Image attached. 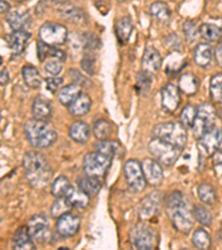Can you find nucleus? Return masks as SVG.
Segmentation results:
<instances>
[{
	"mask_svg": "<svg viewBox=\"0 0 222 250\" xmlns=\"http://www.w3.org/2000/svg\"><path fill=\"white\" fill-rule=\"evenodd\" d=\"M165 210L168 217L178 231L189 233L193 226V213L189 208L187 199L180 191L169 193L165 199Z\"/></svg>",
	"mask_w": 222,
	"mask_h": 250,
	"instance_id": "nucleus-1",
	"label": "nucleus"
},
{
	"mask_svg": "<svg viewBox=\"0 0 222 250\" xmlns=\"http://www.w3.org/2000/svg\"><path fill=\"white\" fill-rule=\"evenodd\" d=\"M26 179L36 189L46 187L51 179V167L46 157L36 151H29L22 160Z\"/></svg>",
	"mask_w": 222,
	"mask_h": 250,
	"instance_id": "nucleus-2",
	"label": "nucleus"
},
{
	"mask_svg": "<svg viewBox=\"0 0 222 250\" xmlns=\"http://www.w3.org/2000/svg\"><path fill=\"white\" fill-rule=\"evenodd\" d=\"M26 138L32 147L44 149L52 146L57 140V131L48 122L30 119L23 127Z\"/></svg>",
	"mask_w": 222,
	"mask_h": 250,
	"instance_id": "nucleus-3",
	"label": "nucleus"
},
{
	"mask_svg": "<svg viewBox=\"0 0 222 250\" xmlns=\"http://www.w3.org/2000/svg\"><path fill=\"white\" fill-rule=\"evenodd\" d=\"M153 138H158L171 144L178 148L183 149L187 144V130L181 123L167 122L156 125L152 129Z\"/></svg>",
	"mask_w": 222,
	"mask_h": 250,
	"instance_id": "nucleus-4",
	"label": "nucleus"
},
{
	"mask_svg": "<svg viewBox=\"0 0 222 250\" xmlns=\"http://www.w3.org/2000/svg\"><path fill=\"white\" fill-rule=\"evenodd\" d=\"M148 148L153 158L164 166H171L175 164L182 151L181 148H178L158 138H153L149 143Z\"/></svg>",
	"mask_w": 222,
	"mask_h": 250,
	"instance_id": "nucleus-5",
	"label": "nucleus"
},
{
	"mask_svg": "<svg viewBox=\"0 0 222 250\" xmlns=\"http://www.w3.org/2000/svg\"><path fill=\"white\" fill-rule=\"evenodd\" d=\"M130 239L137 250H153L156 245V231L150 225L138 223L131 229Z\"/></svg>",
	"mask_w": 222,
	"mask_h": 250,
	"instance_id": "nucleus-6",
	"label": "nucleus"
},
{
	"mask_svg": "<svg viewBox=\"0 0 222 250\" xmlns=\"http://www.w3.org/2000/svg\"><path fill=\"white\" fill-rule=\"evenodd\" d=\"M111 160V158L100 154L98 151L89 152L83 158V171L87 176L101 178L106 175L109 167H110Z\"/></svg>",
	"mask_w": 222,
	"mask_h": 250,
	"instance_id": "nucleus-7",
	"label": "nucleus"
},
{
	"mask_svg": "<svg viewBox=\"0 0 222 250\" xmlns=\"http://www.w3.org/2000/svg\"><path fill=\"white\" fill-rule=\"evenodd\" d=\"M40 42L49 46H60L67 42L68 30L61 23L57 22H44L39 29Z\"/></svg>",
	"mask_w": 222,
	"mask_h": 250,
	"instance_id": "nucleus-8",
	"label": "nucleus"
},
{
	"mask_svg": "<svg viewBox=\"0 0 222 250\" xmlns=\"http://www.w3.org/2000/svg\"><path fill=\"white\" fill-rule=\"evenodd\" d=\"M216 110L211 104L204 103L198 108V114L192 130L198 138H201L205 131L215 126Z\"/></svg>",
	"mask_w": 222,
	"mask_h": 250,
	"instance_id": "nucleus-9",
	"label": "nucleus"
},
{
	"mask_svg": "<svg viewBox=\"0 0 222 250\" xmlns=\"http://www.w3.org/2000/svg\"><path fill=\"white\" fill-rule=\"evenodd\" d=\"M27 229L32 240L37 241L39 244H44L50 240L51 231L49 220L43 213H39V215L32 217L28 221Z\"/></svg>",
	"mask_w": 222,
	"mask_h": 250,
	"instance_id": "nucleus-10",
	"label": "nucleus"
},
{
	"mask_svg": "<svg viewBox=\"0 0 222 250\" xmlns=\"http://www.w3.org/2000/svg\"><path fill=\"white\" fill-rule=\"evenodd\" d=\"M124 177H126V181L128 186L130 187L133 191H142L144 187H146V178H144L142 167L139 161L135 159L128 160L124 164L123 167Z\"/></svg>",
	"mask_w": 222,
	"mask_h": 250,
	"instance_id": "nucleus-11",
	"label": "nucleus"
},
{
	"mask_svg": "<svg viewBox=\"0 0 222 250\" xmlns=\"http://www.w3.org/2000/svg\"><path fill=\"white\" fill-rule=\"evenodd\" d=\"M162 204V195L160 191H153L138 204V216L141 220H149L157 216Z\"/></svg>",
	"mask_w": 222,
	"mask_h": 250,
	"instance_id": "nucleus-12",
	"label": "nucleus"
},
{
	"mask_svg": "<svg viewBox=\"0 0 222 250\" xmlns=\"http://www.w3.org/2000/svg\"><path fill=\"white\" fill-rule=\"evenodd\" d=\"M146 181L153 187L159 186L163 180V170L161 165L156 159L147 158L141 163Z\"/></svg>",
	"mask_w": 222,
	"mask_h": 250,
	"instance_id": "nucleus-13",
	"label": "nucleus"
},
{
	"mask_svg": "<svg viewBox=\"0 0 222 250\" xmlns=\"http://www.w3.org/2000/svg\"><path fill=\"white\" fill-rule=\"evenodd\" d=\"M181 102L180 90L172 83H168L161 89V104L167 112H175Z\"/></svg>",
	"mask_w": 222,
	"mask_h": 250,
	"instance_id": "nucleus-14",
	"label": "nucleus"
},
{
	"mask_svg": "<svg viewBox=\"0 0 222 250\" xmlns=\"http://www.w3.org/2000/svg\"><path fill=\"white\" fill-rule=\"evenodd\" d=\"M80 227V219L78 216L74 213L68 212L58 218L57 224H56V229L59 235L63 237H72L76 235L79 230Z\"/></svg>",
	"mask_w": 222,
	"mask_h": 250,
	"instance_id": "nucleus-15",
	"label": "nucleus"
},
{
	"mask_svg": "<svg viewBox=\"0 0 222 250\" xmlns=\"http://www.w3.org/2000/svg\"><path fill=\"white\" fill-rule=\"evenodd\" d=\"M199 143L205 152L213 155L218 151V148L222 143V130L216 126L211 127L204 132L201 138H199Z\"/></svg>",
	"mask_w": 222,
	"mask_h": 250,
	"instance_id": "nucleus-16",
	"label": "nucleus"
},
{
	"mask_svg": "<svg viewBox=\"0 0 222 250\" xmlns=\"http://www.w3.org/2000/svg\"><path fill=\"white\" fill-rule=\"evenodd\" d=\"M162 64L160 52L153 47H148L144 50L142 57V70L149 72V74L155 75L159 71Z\"/></svg>",
	"mask_w": 222,
	"mask_h": 250,
	"instance_id": "nucleus-17",
	"label": "nucleus"
},
{
	"mask_svg": "<svg viewBox=\"0 0 222 250\" xmlns=\"http://www.w3.org/2000/svg\"><path fill=\"white\" fill-rule=\"evenodd\" d=\"M32 115L34 119L41 120V122H48L51 118L52 108L51 104L43 96H37L32 103Z\"/></svg>",
	"mask_w": 222,
	"mask_h": 250,
	"instance_id": "nucleus-18",
	"label": "nucleus"
},
{
	"mask_svg": "<svg viewBox=\"0 0 222 250\" xmlns=\"http://www.w3.org/2000/svg\"><path fill=\"white\" fill-rule=\"evenodd\" d=\"M7 22L13 31L25 30L31 22L30 14L26 10H13L7 15Z\"/></svg>",
	"mask_w": 222,
	"mask_h": 250,
	"instance_id": "nucleus-19",
	"label": "nucleus"
},
{
	"mask_svg": "<svg viewBox=\"0 0 222 250\" xmlns=\"http://www.w3.org/2000/svg\"><path fill=\"white\" fill-rule=\"evenodd\" d=\"M37 55L40 62H44L46 59L57 60V62H63L67 58L66 52L58 49V48L47 45L42 42H37Z\"/></svg>",
	"mask_w": 222,
	"mask_h": 250,
	"instance_id": "nucleus-20",
	"label": "nucleus"
},
{
	"mask_svg": "<svg viewBox=\"0 0 222 250\" xmlns=\"http://www.w3.org/2000/svg\"><path fill=\"white\" fill-rule=\"evenodd\" d=\"M30 38L31 34L26 30L13 31L9 36H8V46H9L14 54L19 55L25 50V48Z\"/></svg>",
	"mask_w": 222,
	"mask_h": 250,
	"instance_id": "nucleus-21",
	"label": "nucleus"
},
{
	"mask_svg": "<svg viewBox=\"0 0 222 250\" xmlns=\"http://www.w3.org/2000/svg\"><path fill=\"white\" fill-rule=\"evenodd\" d=\"M58 13L64 20H68V21L74 23H82L86 20V18H84L86 15H84L82 9L71 5V3H61L58 7Z\"/></svg>",
	"mask_w": 222,
	"mask_h": 250,
	"instance_id": "nucleus-22",
	"label": "nucleus"
},
{
	"mask_svg": "<svg viewBox=\"0 0 222 250\" xmlns=\"http://www.w3.org/2000/svg\"><path fill=\"white\" fill-rule=\"evenodd\" d=\"M13 250H36L34 240L28 232L27 227H20L13 238Z\"/></svg>",
	"mask_w": 222,
	"mask_h": 250,
	"instance_id": "nucleus-23",
	"label": "nucleus"
},
{
	"mask_svg": "<svg viewBox=\"0 0 222 250\" xmlns=\"http://www.w3.org/2000/svg\"><path fill=\"white\" fill-rule=\"evenodd\" d=\"M80 95H81V87L77 83H71L62 87L58 91V99L63 106L69 107Z\"/></svg>",
	"mask_w": 222,
	"mask_h": 250,
	"instance_id": "nucleus-24",
	"label": "nucleus"
},
{
	"mask_svg": "<svg viewBox=\"0 0 222 250\" xmlns=\"http://www.w3.org/2000/svg\"><path fill=\"white\" fill-rule=\"evenodd\" d=\"M91 107V99L87 94H81L72 103L68 110L70 114L75 117H81L88 114Z\"/></svg>",
	"mask_w": 222,
	"mask_h": 250,
	"instance_id": "nucleus-25",
	"label": "nucleus"
},
{
	"mask_svg": "<svg viewBox=\"0 0 222 250\" xmlns=\"http://www.w3.org/2000/svg\"><path fill=\"white\" fill-rule=\"evenodd\" d=\"M90 128L88 125L83 122H75L70 126L69 136L70 138L76 141V143L83 144L90 138Z\"/></svg>",
	"mask_w": 222,
	"mask_h": 250,
	"instance_id": "nucleus-26",
	"label": "nucleus"
},
{
	"mask_svg": "<svg viewBox=\"0 0 222 250\" xmlns=\"http://www.w3.org/2000/svg\"><path fill=\"white\" fill-rule=\"evenodd\" d=\"M116 35L117 38H118L119 42L122 43H127L130 39V36L132 34L133 30V25L131 19L129 17H123L121 18L120 20H118V22L116 23Z\"/></svg>",
	"mask_w": 222,
	"mask_h": 250,
	"instance_id": "nucleus-27",
	"label": "nucleus"
},
{
	"mask_svg": "<svg viewBox=\"0 0 222 250\" xmlns=\"http://www.w3.org/2000/svg\"><path fill=\"white\" fill-rule=\"evenodd\" d=\"M200 82L195 75L191 72L188 74H183L179 79V89L184 92L185 95L192 96L197 94L198 89H199Z\"/></svg>",
	"mask_w": 222,
	"mask_h": 250,
	"instance_id": "nucleus-28",
	"label": "nucleus"
},
{
	"mask_svg": "<svg viewBox=\"0 0 222 250\" xmlns=\"http://www.w3.org/2000/svg\"><path fill=\"white\" fill-rule=\"evenodd\" d=\"M23 82L29 88H34V89H37L40 86H41L42 79L41 76H40L39 70L35 66H30V64H27L22 68L21 70Z\"/></svg>",
	"mask_w": 222,
	"mask_h": 250,
	"instance_id": "nucleus-29",
	"label": "nucleus"
},
{
	"mask_svg": "<svg viewBox=\"0 0 222 250\" xmlns=\"http://www.w3.org/2000/svg\"><path fill=\"white\" fill-rule=\"evenodd\" d=\"M78 188L84 193H87L89 197H94L101 188V181L99 180V178H96V177H82L78 180Z\"/></svg>",
	"mask_w": 222,
	"mask_h": 250,
	"instance_id": "nucleus-30",
	"label": "nucleus"
},
{
	"mask_svg": "<svg viewBox=\"0 0 222 250\" xmlns=\"http://www.w3.org/2000/svg\"><path fill=\"white\" fill-rule=\"evenodd\" d=\"M212 48L209 43H199L195 49V62L200 67H208L212 59Z\"/></svg>",
	"mask_w": 222,
	"mask_h": 250,
	"instance_id": "nucleus-31",
	"label": "nucleus"
},
{
	"mask_svg": "<svg viewBox=\"0 0 222 250\" xmlns=\"http://www.w3.org/2000/svg\"><path fill=\"white\" fill-rule=\"evenodd\" d=\"M66 198L69 200V203L72 205V207H78V208H84L87 207L89 201H90V197L87 193H84L82 190H80L79 188L71 187L69 191L67 192Z\"/></svg>",
	"mask_w": 222,
	"mask_h": 250,
	"instance_id": "nucleus-32",
	"label": "nucleus"
},
{
	"mask_svg": "<svg viewBox=\"0 0 222 250\" xmlns=\"http://www.w3.org/2000/svg\"><path fill=\"white\" fill-rule=\"evenodd\" d=\"M150 14L155 19L160 22H168L171 17V11L167 3L155 2L150 7Z\"/></svg>",
	"mask_w": 222,
	"mask_h": 250,
	"instance_id": "nucleus-33",
	"label": "nucleus"
},
{
	"mask_svg": "<svg viewBox=\"0 0 222 250\" xmlns=\"http://www.w3.org/2000/svg\"><path fill=\"white\" fill-rule=\"evenodd\" d=\"M72 209V205L69 203L66 197H60L55 200L50 209V215L54 218H60V217L70 212Z\"/></svg>",
	"mask_w": 222,
	"mask_h": 250,
	"instance_id": "nucleus-34",
	"label": "nucleus"
},
{
	"mask_svg": "<svg viewBox=\"0 0 222 250\" xmlns=\"http://www.w3.org/2000/svg\"><path fill=\"white\" fill-rule=\"evenodd\" d=\"M72 186L70 185L69 179L66 176H60L54 181L51 186V193L56 198H60V197H66L67 192Z\"/></svg>",
	"mask_w": 222,
	"mask_h": 250,
	"instance_id": "nucleus-35",
	"label": "nucleus"
},
{
	"mask_svg": "<svg viewBox=\"0 0 222 250\" xmlns=\"http://www.w3.org/2000/svg\"><path fill=\"white\" fill-rule=\"evenodd\" d=\"M201 37L209 40V42H216L219 40L222 36V29L212 23H202L199 28Z\"/></svg>",
	"mask_w": 222,
	"mask_h": 250,
	"instance_id": "nucleus-36",
	"label": "nucleus"
},
{
	"mask_svg": "<svg viewBox=\"0 0 222 250\" xmlns=\"http://www.w3.org/2000/svg\"><path fill=\"white\" fill-rule=\"evenodd\" d=\"M198 196L203 204L211 206L216 204L217 201V193L215 188L209 184H202L198 188Z\"/></svg>",
	"mask_w": 222,
	"mask_h": 250,
	"instance_id": "nucleus-37",
	"label": "nucleus"
},
{
	"mask_svg": "<svg viewBox=\"0 0 222 250\" xmlns=\"http://www.w3.org/2000/svg\"><path fill=\"white\" fill-rule=\"evenodd\" d=\"M192 244L199 250H207L211 245V238L204 229L199 228L193 233Z\"/></svg>",
	"mask_w": 222,
	"mask_h": 250,
	"instance_id": "nucleus-38",
	"label": "nucleus"
},
{
	"mask_svg": "<svg viewBox=\"0 0 222 250\" xmlns=\"http://www.w3.org/2000/svg\"><path fill=\"white\" fill-rule=\"evenodd\" d=\"M198 114V108H196L193 104H189L185 106L180 114V122L184 127L192 128L195 125L196 118Z\"/></svg>",
	"mask_w": 222,
	"mask_h": 250,
	"instance_id": "nucleus-39",
	"label": "nucleus"
},
{
	"mask_svg": "<svg viewBox=\"0 0 222 250\" xmlns=\"http://www.w3.org/2000/svg\"><path fill=\"white\" fill-rule=\"evenodd\" d=\"M111 134V125L106 119H99L94 124V135L97 139L106 140Z\"/></svg>",
	"mask_w": 222,
	"mask_h": 250,
	"instance_id": "nucleus-40",
	"label": "nucleus"
},
{
	"mask_svg": "<svg viewBox=\"0 0 222 250\" xmlns=\"http://www.w3.org/2000/svg\"><path fill=\"white\" fill-rule=\"evenodd\" d=\"M210 95L218 103H222V74H217L210 80Z\"/></svg>",
	"mask_w": 222,
	"mask_h": 250,
	"instance_id": "nucleus-41",
	"label": "nucleus"
},
{
	"mask_svg": "<svg viewBox=\"0 0 222 250\" xmlns=\"http://www.w3.org/2000/svg\"><path fill=\"white\" fill-rule=\"evenodd\" d=\"M117 149H118V145L110 140H100L99 143L96 145V151H98L100 154L107 156L111 159L114 158V156L116 155Z\"/></svg>",
	"mask_w": 222,
	"mask_h": 250,
	"instance_id": "nucleus-42",
	"label": "nucleus"
},
{
	"mask_svg": "<svg viewBox=\"0 0 222 250\" xmlns=\"http://www.w3.org/2000/svg\"><path fill=\"white\" fill-rule=\"evenodd\" d=\"M195 218L199 221L200 224L204 226H210L212 224V215L207 208L203 206H195L192 210Z\"/></svg>",
	"mask_w": 222,
	"mask_h": 250,
	"instance_id": "nucleus-43",
	"label": "nucleus"
},
{
	"mask_svg": "<svg viewBox=\"0 0 222 250\" xmlns=\"http://www.w3.org/2000/svg\"><path fill=\"white\" fill-rule=\"evenodd\" d=\"M152 75L146 71H140L137 75V86H138L139 92H148L151 87Z\"/></svg>",
	"mask_w": 222,
	"mask_h": 250,
	"instance_id": "nucleus-44",
	"label": "nucleus"
},
{
	"mask_svg": "<svg viewBox=\"0 0 222 250\" xmlns=\"http://www.w3.org/2000/svg\"><path fill=\"white\" fill-rule=\"evenodd\" d=\"M183 32L185 39H187L189 42H193L197 39L199 30H198L195 22L191 21V20H187V21H184L183 23Z\"/></svg>",
	"mask_w": 222,
	"mask_h": 250,
	"instance_id": "nucleus-45",
	"label": "nucleus"
},
{
	"mask_svg": "<svg viewBox=\"0 0 222 250\" xmlns=\"http://www.w3.org/2000/svg\"><path fill=\"white\" fill-rule=\"evenodd\" d=\"M44 70L49 74L51 77H58L62 70V62L57 60H49L44 64Z\"/></svg>",
	"mask_w": 222,
	"mask_h": 250,
	"instance_id": "nucleus-46",
	"label": "nucleus"
},
{
	"mask_svg": "<svg viewBox=\"0 0 222 250\" xmlns=\"http://www.w3.org/2000/svg\"><path fill=\"white\" fill-rule=\"evenodd\" d=\"M164 43H165V46H167V48H169V49L172 50L173 52H175V51H180L181 50V47H182V46H181L180 38L178 37L176 34L169 35L168 37L165 38Z\"/></svg>",
	"mask_w": 222,
	"mask_h": 250,
	"instance_id": "nucleus-47",
	"label": "nucleus"
},
{
	"mask_svg": "<svg viewBox=\"0 0 222 250\" xmlns=\"http://www.w3.org/2000/svg\"><path fill=\"white\" fill-rule=\"evenodd\" d=\"M95 57L91 54H86L83 56V58L81 60V67L82 69L88 72V74L92 75L95 71Z\"/></svg>",
	"mask_w": 222,
	"mask_h": 250,
	"instance_id": "nucleus-48",
	"label": "nucleus"
},
{
	"mask_svg": "<svg viewBox=\"0 0 222 250\" xmlns=\"http://www.w3.org/2000/svg\"><path fill=\"white\" fill-rule=\"evenodd\" d=\"M62 83H63V79L60 77H50L46 79V84H47L48 90L52 92V94H55L57 90H60L59 88L62 84Z\"/></svg>",
	"mask_w": 222,
	"mask_h": 250,
	"instance_id": "nucleus-49",
	"label": "nucleus"
},
{
	"mask_svg": "<svg viewBox=\"0 0 222 250\" xmlns=\"http://www.w3.org/2000/svg\"><path fill=\"white\" fill-rule=\"evenodd\" d=\"M215 55H216V60H217L218 64H219V66L222 68V42L217 46Z\"/></svg>",
	"mask_w": 222,
	"mask_h": 250,
	"instance_id": "nucleus-50",
	"label": "nucleus"
},
{
	"mask_svg": "<svg viewBox=\"0 0 222 250\" xmlns=\"http://www.w3.org/2000/svg\"><path fill=\"white\" fill-rule=\"evenodd\" d=\"M213 164L216 167L222 166V151H216L213 154Z\"/></svg>",
	"mask_w": 222,
	"mask_h": 250,
	"instance_id": "nucleus-51",
	"label": "nucleus"
},
{
	"mask_svg": "<svg viewBox=\"0 0 222 250\" xmlns=\"http://www.w3.org/2000/svg\"><path fill=\"white\" fill-rule=\"evenodd\" d=\"M0 82H1V86H6V84L9 83V74H8L7 69H2L1 71V78H0Z\"/></svg>",
	"mask_w": 222,
	"mask_h": 250,
	"instance_id": "nucleus-52",
	"label": "nucleus"
},
{
	"mask_svg": "<svg viewBox=\"0 0 222 250\" xmlns=\"http://www.w3.org/2000/svg\"><path fill=\"white\" fill-rule=\"evenodd\" d=\"M0 7H1V14L8 13V11H9V9H10L9 3H8L7 1H1V2H0Z\"/></svg>",
	"mask_w": 222,
	"mask_h": 250,
	"instance_id": "nucleus-53",
	"label": "nucleus"
},
{
	"mask_svg": "<svg viewBox=\"0 0 222 250\" xmlns=\"http://www.w3.org/2000/svg\"><path fill=\"white\" fill-rule=\"evenodd\" d=\"M58 250H70L69 248H66V247H61V248H59Z\"/></svg>",
	"mask_w": 222,
	"mask_h": 250,
	"instance_id": "nucleus-54",
	"label": "nucleus"
},
{
	"mask_svg": "<svg viewBox=\"0 0 222 250\" xmlns=\"http://www.w3.org/2000/svg\"><path fill=\"white\" fill-rule=\"evenodd\" d=\"M221 29H222V28H221Z\"/></svg>",
	"mask_w": 222,
	"mask_h": 250,
	"instance_id": "nucleus-55",
	"label": "nucleus"
}]
</instances>
